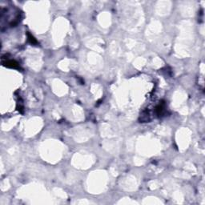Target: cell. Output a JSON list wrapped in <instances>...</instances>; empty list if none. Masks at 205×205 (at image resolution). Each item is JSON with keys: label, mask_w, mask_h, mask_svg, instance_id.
I'll list each match as a JSON object with an SVG mask.
<instances>
[{"label": "cell", "mask_w": 205, "mask_h": 205, "mask_svg": "<svg viewBox=\"0 0 205 205\" xmlns=\"http://www.w3.org/2000/svg\"><path fill=\"white\" fill-rule=\"evenodd\" d=\"M2 63H3V66H6V67H12V68H16V67H19V63L16 61L12 59H6V61L2 60Z\"/></svg>", "instance_id": "1"}]
</instances>
